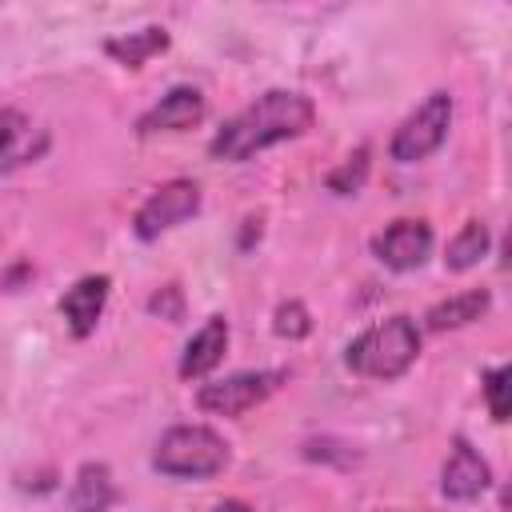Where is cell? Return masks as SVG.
<instances>
[{
  "label": "cell",
  "instance_id": "1",
  "mask_svg": "<svg viewBox=\"0 0 512 512\" xmlns=\"http://www.w3.org/2000/svg\"><path fill=\"white\" fill-rule=\"evenodd\" d=\"M316 120V108L308 96L300 92H284V88H272L264 96H256L248 108H240L208 144V152L216 160H248L256 156L260 148L268 144H280V140H292V136H304Z\"/></svg>",
  "mask_w": 512,
  "mask_h": 512
},
{
  "label": "cell",
  "instance_id": "2",
  "mask_svg": "<svg viewBox=\"0 0 512 512\" xmlns=\"http://www.w3.org/2000/svg\"><path fill=\"white\" fill-rule=\"evenodd\" d=\"M416 356H420V328L412 316H388V320L364 328L344 352L348 368L360 376H372V380L404 376Z\"/></svg>",
  "mask_w": 512,
  "mask_h": 512
},
{
  "label": "cell",
  "instance_id": "3",
  "mask_svg": "<svg viewBox=\"0 0 512 512\" xmlns=\"http://www.w3.org/2000/svg\"><path fill=\"white\" fill-rule=\"evenodd\" d=\"M156 472L180 476V480H208L228 464V444L204 424H176L160 436L152 452Z\"/></svg>",
  "mask_w": 512,
  "mask_h": 512
},
{
  "label": "cell",
  "instance_id": "4",
  "mask_svg": "<svg viewBox=\"0 0 512 512\" xmlns=\"http://www.w3.org/2000/svg\"><path fill=\"white\" fill-rule=\"evenodd\" d=\"M448 124H452V96H448V92H432V96H424V104H420V108L392 132V144H388L392 160H400V164L428 160V156L444 144Z\"/></svg>",
  "mask_w": 512,
  "mask_h": 512
},
{
  "label": "cell",
  "instance_id": "5",
  "mask_svg": "<svg viewBox=\"0 0 512 512\" xmlns=\"http://www.w3.org/2000/svg\"><path fill=\"white\" fill-rule=\"evenodd\" d=\"M288 372L280 368H260V372H236L228 380H216V384H204L196 392V404L212 416H244L248 408L264 404L280 384H284Z\"/></svg>",
  "mask_w": 512,
  "mask_h": 512
},
{
  "label": "cell",
  "instance_id": "6",
  "mask_svg": "<svg viewBox=\"0 0 512 512\" xmlns=\"http://www.w3.org/2000/svg\"><path fill=\"white\" fill-rule=\"evenodd\" d=\"M196 212H200V188H196L192 180H168V184H160V188L140 204V212H136V220H132V232H136L140 240H156L160 232L184 224V220L196 216Z\"/></svg>",
  "mask_w": 512,
  "mask_h": 512
},
{
  "label": "cell",
  "instance_id": "7",
  "mask_svg": "<svg viewBox=\"0 0 512 512\" xmlns=\"http://www.w3.org/2000/svg\"><path fill=\"white\" fill-rule=\"evenodd\" d=\"M372 252L380 264H388L396 272H412L432 252V228L424 220H396L372 240Z\"/></svg>",
  "mask_w": 512,
  "mask_h": 512
},
{
  "label": "cell",
  "instance_id": "8",
  "mask_svg": "<svg viewBox=\"0 0 512 512\" xmlns=\"http://www.w3.org/2000/svg\"><path fill=\"white\" fill-rule=\"evenodd\" d=\"M204 112H208L204 96H200L196 88L180 84V88H172L168 96H160V104H152V108L136 120V132H140V136H152V132H184V128H192V124H200Z\"/></svg>",
  "mask_w": 512,
  "mask_h": 512
},
{
  "label": "cell",
  "instance_id": "9",
  "mask_svg": "<svg viewBox=\"0 0 512 512\" xmlns=\"http://www.w3.org/2000/svg\"><path fill=\"white\" fill-rule=\"evenodd\" d=\"M492 484V468L488 460L468 444V440H456L452 444V456L440 472V492L448 500H476L484 488Z\"/></svg>",
  "mask_w": 512,
  "mask_h": 512
},
{
  "label": "cell",
  "instance_id": "10",
  "mask_svg": "<svg viewBox=\"0 0 512 512\" xmlns=\"http://www.w3.org/2000/svg\"><path fill=\"white\" fill-rule=\"evenodd\" d=\"M108 276H84V280H76L68 292H64V300H60V312H64V320H68V328H72V336H92L96 332V324H100V312H104V300H108Z\"/></svg>",
  "mask_w": 512,
  "mask_h": 512
},
{
  "label": "cell",
  "instance_id": "11",
  "mask_svg": "<svg viewBox=\"0 0 512 512\" xmlns=\"http://www.w3.org/2000/svg\"><path fill=\"white\" fill-rule=\"evenodd\" d=\"M224 348H228V320H224V316H208L204 328L184 344L180 376H184V380H200V376H208V372L224 360Z\"/></svg>",
  "mask_w": 512,
  "mask_h": 512
},
{
  "label": "cell",
  "instance_id": "12",
  "mask_svg": "<svg viewBox=\"0 0 512 512\" xmlns=\"http://www.w3.org/2000/svg\"><path fill=\"white\" fill-rule=\"evenodd\" d=\"M488 304H492L488 288H468V292H456V296L432 304L424 320H428L432 332H448V328H464V324L480 320V316L488 312Z\"/></svg>",
  "mask_w": 512,
  "mask_h": 512
},
{
  "label": "cell",
  "instance_id": "13",
  "mask_svg": "<svg viewBox=\"0 0 512 512\" xmlns=\"http://www.w3.org/2000/svg\"><path fill=\"white\" fill-rule=\"evenodd\" d=\"M72 512H108L116 504V484L104 464H84L72 480Z\"/></svg>",
  "mask_w": 512,
  "mask_h": 512
},
{
  "label": "cell",
  "instance_id": "14",
  "mask_svg": "<svg viewBox=\"0 0 512 512\" xmlns=\"http://www.w3.org/2000/svg\"><path fill=\"white\" fill-rule=\"evenodd\" d=\"M164 48H168V32L164 28H140V32H128V36H112L104 44V52L112 60H120L124 68H140Z\"/></svg>",
  "mask_w": 512,
  "mask_h": 512
},
{
  "label": "cell",
  "instance_id": "15",
  "mask_svg": "<svg viewBox=\"0 0 512 512\" xmlns=\"http://www.w3.org/2000/svg\"><path fill=\"white\" fill-rule=\"evenodd\" d=\"M488 244H492L488 228H484L480 220H468V224L452 236V244H448V252H444V268H448V272H468L472 264L484 260Z\"/></svg>",
  "mask_w": 512,
  "mask_h": 512
},
{
  "label": "cell",
  "instance_id": "16",
  "mask_svg": "<svg viewBox=\"0 0 512 512\" xmlns=\"http://www.w3.org/2000/svg\"><path fill=\"white\" fill-rule=\"evenodd\" d=\"M364 180H368V148H356L336 172H328V188L332 192H340V196H348V192H360L364 188Z\"/></svg>",
  "mask_w": 512,
  "mask_h": 512
},
{
  "label": "cell",
  "instance_id": "17",
  "mask_svg": "<svg viewBox=\"0 0 512 512\" xmlns=\"http://www.w3.org/2000/svg\"><path fill=\"white\" fill-rule=\"evenodd\" d=\"M272 328H276V336H284V340H304V336L312 332V316H308V308H304L300 300H284V304L276 308Z\"/></svg>",
  "mask_w": 512,
  "mask_h": 512
},
{
  "label": "cell",
  "instance_id": "18",
  "mask_svg": "<svg viewBox=\"0 0 512 512\" xmlns=\"http://www.w3.org/2000/svg\"><path fill=\"white\" fill-rule=\"evenodd\" d=\"M508 380H512V368L500 364L484 376V396H488V412L492 420H508Z\"/></svg>",
  "mask_w": 512,
  "mask_h": 512
},
{
  "label": "cell",
  "instance_id": "19",
  "mask_svg": "<svg viewBox=\"0 0 512 512\" xmlns=\"http://www.w3.org/2000/svg\"><path fill=\"white\" fill-rule=\"evenodd\" d=\"M148 308H152V312H160L164 320H180V288H176V284L160 288V292L148 300Z\"/></svg>",
  "mask_w": 512,
  "mask_h": 512
},
{
  "label": "cell",
  "instance_id": "20",
  "mask_svg": "<svg viewBox=\"0 0 512 512\" xmlns=\"http://www.w3.org/2000/svg\"><path fill=\"white\" fill-rule=\"evenodd\" d=\"M20 128H24V116L4 108V112H0V152H4V148H8L16 136H20Z\"/></svg>",
  "mask_w": 512,
  "mask_h": 512
},
{
  "label": "cell",
  "instance_id": "21",
  "mask_svg": "<svg viewBox=\"0 0 512 512\" xmlns=\"http://www.w3.org/2000/svg\"><path fill=\"white\" fill-rule=\"evenodd\" d=\"M220 512H244L240 504H220Z\"/></svg>",
  "mask_w": 512,
  "mask_h": 512
}]
</instances>
